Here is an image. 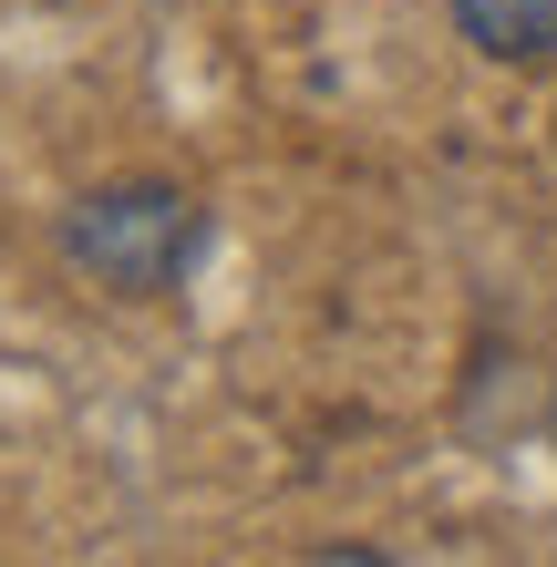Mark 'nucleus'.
Masks as SVG:
<instances>
[{
	"label": "nucleus",
	"instance_id": "obj_2",
	"mask_svg": "<svg viewBox=\"0 0 557 567\" xmlns=\"http://www.w3.org/2000/svg\"><path fill=\"white\" fill-rule=\"evenodd\" d=\"M454 21L496 62H557V0H454Z\"/></svg>",
	"mask_w": 557,
	"mask_h": 567
},
{
	"label": "nucleus",
	"instance_id": "obj_1",
	"mask_svg": "<svg viewBox=\"0 0 557 567\" xmlns=\"http://www.w3.org/2000/svg\"><path fill=\"white\" fill-rule=\"evenodd\" d=\"M62 248L104 289L155 299V289H176L186 258H196V196L186 186H104V196H83V207L62 217Z\"/></svg>",
	"mask_w": 557,
	"mask_h": 567
}]
</instances>
